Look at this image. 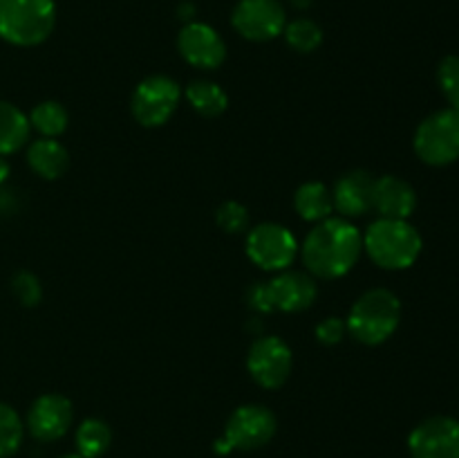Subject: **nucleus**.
Returning <instances> with one entry per match:
<instances>
[{
  "instance_id": "obj_20",
  "label": "nucleus",
  "mask_w": 459,
  "mask_h": 458,
  "mask_svg": "<svg viewBox=\"0 0 459 458\" xmlns=\"http://www.w3.org/2000/svg\"><path fill=\"white\" fill-rule=\"evenodd\" d=\"M193 110L202 117H220L229 108V94L218 84L206 79H195L184 90Z\"/></svg>"
},
{
  "instance_id": "obj_23",
  "label": "nucleus",
  "mask_w": 459,
  "mask_h": 458,
  "mask_svg": "<svg viewBox=\"0 0 459 458\" xmlns=\"http://www.w3.org/2000/svg\"><path fill=\"white\" fill-rule=\"evenodd\" d=\"M282 34H285L287 45L300 54L314 52L323 43V30L312 18H296V21L287 22Z\"/></svg>"
},
{
  "instance_id": "obj_1",
  "label": "nucleus",
  "mask_w": 459,
  "mask_h": 458,
  "mask_svg": "<svg viewBox=\"0 0 459 458\" xmlns=\"http://www.w3.org/2000/svg\"><path fill=\"white\" fill-rule=\"evenodd\" d=\"M363 251V233L348 218H330L316 223L305 236L300 259L316 278H341L357 265Z\"/></svg>"
},
{
  "instance_id": "obj_12",
  "label": "nucleus",
  "mask_w": 459,
  "mask_h": 458,
  "mask_svg": "<svg viewBox=\"0 0 459 458\" xmlns=\"http://www.w3.org/2000/svg\"><path fill=\"white\" fill-rule=\"evenodd\" d=\"M178 49L184 61L200 70H215L227 58L224 39L206 22L191 21L179 30Z\"/></svg>"
},
{
  "instance_id": "obj_34",
  "label": "nucleus",
  "mask_w": 459,
  "mask_h": 458,
  "mask_svg": "<svg viewBox=\"0 0 459 458\" xmlns=\"http://www.w3.org/2000/svg\"><path fill=\"white\" fill-rule=\"evenodd\" d=\"M61 458H83V456H79V454H67V456H61Z\"/></svg>"
},
{
  "instance_id": "obj_27",
  "label": "nucleus",
  "mask_w": 459,
  "mask_h": 458,
  "mask_svg": "<svg viewBox=\"0 0 459 458\" xmlns=\"http://www.w3.org/2000/svg\"><path fill=\"white\" fill-rule=\"evenodd\" d=\"M12 290L16 295V299L22 305H27V308H34L43 299V286H40L39 277L31 272H25V269L12 278Z\"/></svg>"
},
{
  "instance_id": "obj_29",
  "label": "nucleus",
  "mask_w": 459,
  "mask_h": 458,
  "mask_svg": "<svg viewBox=\"0 0 459 458\" xmlns=\"http://www.w3.org/2000/svg\"><path fill=\"white\" fill-rule=\"evenodd\" d=\"M247 305H249L254 313L258 314H272V301H269V292H267V283L258 281L247 290Z\"/></svg>"
},
{
  "instance_id": "obj_18",
  "label": "nucleus",
  "mask_w": 459,
  "mask_h": 458,
  "mask_svg": "<svg viewBox=\"0 0 459 458\" xmlns=\"http://www.w3.org/2000/svg\"><path fill=\"white\" fill-rule=\"evenodd\" d=\"M30 117L13 103L0 99V155L21 151L30 139Z\"/></svg>"
},
{
  "instance_id": "obj_22",
  "label": "nucleus",
  "mask_w": 459,
  "mask_h": 458,
  "mask_svg": "<svg viewBox=\"0 0 459 458\" xmlns=\"http://www.w3.org/2000/svg\"><path fill=\"white\" fill-rule=\"evenodd\" d=\"M67 124H70V115H67L65 106L58 101H40L30 112V126L39 130L43 137H58L65 133Z\"/></svg>"
},
{
  "instance_id": "obj_10",
  "label": "nucleus",
  "mask_w": 459,
  "mask_h": 458,
  "mask_svg": "<svg viewBox=\"0 0 459 458\" xmlns=\"http://www.w3.org/2000/svg\"><path fill=\"white\" fill-rule=\"evenodd\" d=\"M276 416L263 404H245L238 407L224 427V436L229 447L238 452H254L264 447L276 436Z\"/></svg>"
},
{
  "instance_id": "obj_33",
  "label": "nucleus",
  "mask_w": 459,
  "mask_h": 458,
  "mask_svg": "<svg viewBox=\"0 0 459 458\" xmlns=\"http://www.w3.org/2000/svg\"><path fill=\"white\" fill-rule=\"evenodd\" d=\"M312 3L314 0H291V4H294L296 9H307V7H312Z\"/></svg>"
},
{
  "instance_id": "obj_3",
  "label": "nucleus",
  "mask_w": 459,
  "mask_h": 458,
  "mask_svg": "<svg viewBox=\"0 0 459 458\" xmlns=\"http://www.w3.org/2000/svg\"><path fill=\"white\" fill-rule=\"evenodd\" d=\"M402 321V301L385 287H375L354 301L348 319V332L366 346H379L394 335Z\"/></svg>"
},
{
  "instance_id": "obj_13",
  "label": "nucleus",
  "mask_w": 459,
  "mask_h": 458,
  "mask_svg": "<svg viewBox=\"0 0 459 458\" xmlns=\"http://www.w3.org/2000/svg\"><path fill=\"white\" fill-rule=\"evenodd\" d=\"M72 425V402L61 393H45L34 400L27 413V429L40 443L63 438Z\"/></svg>"
},
{
  "instance_id": "obj_4",
  "label": "nucleus",
  "mask_w": 459,
  "mask_h": 458,
  "mask_svg": "<svg viewBox=\"0 0 459 458\" xmlns=\"http://www.w3.org/2000/svg\"><path fill=\"white\" fill-rule=\"evenodd\" d=\"M56 25L54 0H0V39L18 48H34Z\"/></svg>"
},
{
  "instance_id": "obj_30",
  "label": "nucleus",
  "mask_w": 459,
  "mask_h": 458,
  "mask_svg": "<svg viewBox=\"0 0 459 458\" xmlns=\"http://www.w3.org/2000/svg\"><path fill=\"white\" fill-rule=\"evenodd\" d=\"M12 209H13L12 191H3V189H0V211H12Z\"/></svg>"
},
{
  "instance_id": "obj_11",
  "label": "nucleus",
  "mask_w": 459,
  "mask_h": 458,
  "mask_svg": "<svg viewBox=\"0 0 459 458\" xmlns=\"http://www.w3.org/2000/svg\"><path fill=\"white\" fill-rule=\"evenodd\" d=\"M408 452L412 458H459V420L426 418L408 436Z\"/></svg>"
},
{
  "instance_id": "obj_14",
  "label": "nucleus",
  "mask_w": 459,
  "mask_h": 458,
  "mask_svg": "<svg viewBox=\"0 0 459 458\" xmlns=\"http://www.w3.org/2000/svg\"><path fill=\"white\" fill-rule=\"evenodd\" d=\"M269 301L273 313H303L312 308L316 301L318 287L312 274L296 272V269H282L281 274L267 281Z\"/></svg>"
},
{
  "instance_id": "obj_25",
  "label": "nucleus",
  "mask_w": 459,
  "mask_h": 458,
  "mask_svg": "<svg viewBox=\"0 0 459 458\" xmlns=\"http://www.w3.org/2000/svg\"><path fill=\"white\" fill-rule=\"evenodd\" d=\"M215 220H218V225L227 233H242L249 227V211H247V207L240 205V202L229 200L218 207Z\"/></svg>"
},
{
  "instance_id": "obj_17",
  "label": "nucleus",
  "mask_w": 459,
  "mask_h": 458,
  "mask_svg": "<svg viewBox=\"0 0 459 458\" xmlns=\"http://www.w3.org/2000/svg\"><path fill=\"white\" fill-rule=\"evenodd\" d=\"M27 164L43 180H58L70 166V153L56 139H36L27 148Z\"/></svg>"
},
{
  "instance_id": "obj_28",
  "label": "nucleus",
  "mask_w": 459,
  "mask_h": 458,
  "mask_svg": "<svg viewBox=\"0 0 459 458\" xmlns=\"http://www.w3.org/2000/svg\"><path fill=\"white\" fill-rule=\"evenodd\" d=\"M345 332H348V323H345V319L325 317L316 326V339L325 346H334L343 341Z\"/></svg>"
},
{
  "instance_id": "obj_19",
  "label": "nucleus",
  "mask_w": 459,
  "mask_h": 458,
  "mask_svg": "<svg viewBox=\"0 0 459 458\" xmlns=\"http://www.w3.org/2000/svg\"><path fill=\"white\" fill-rule=\"evenodd\" d=\"M294 209L307 223H321L334 211L332 191L323 182H305L294 193Z\"/></svg>"
},
{
  "instance_id": "obj_6",
  "label": "nucleus",
  "mask_w": 459,
  "mask_h": 458,
  "mask_svg": "<svg viewBox=\"0 0 459 458\" xmlns=\"http://www.w3.org/2000/svg\"><path fill=\"white\" fill-rule=\"evenodd\" d=\"M179 99H182V90L178 81L166 75H152L139 81L130 99V110L139 124L146 128H157L175 115Z\"/></svg>"
},
{
  "instance_id": "obj_2",
  "label": "nucleus",
  "mask_w": 459,
  "mask_h": 458,
  "mask_svg": "<svg viewBox=\"0 0 459 458\" xmlns=\"http://www.w3.org/2000/svg\"><path fill=\"white\" fill-rule=\"evenodd\" d=\"M420 232L408 220L379 218L363 233V250L381 269H406L421 254Z\"/></svg>"
},
{
  "instance_id": "obj_26",
  "label": "nucleus",
  "mask_w": 459,
  "mask_h": 458,
  "mask_svg": "<svg viewBox=\"0 0 459 458\" xmlns=\"http://www.w3.org/2000/svg\"><path fill=\"white\" fill-rule=\"evenodd\" d=\"M437 81L451 108L459 110V57H446L439 63Z\"/></svg>"
},
{
  "instance_id": "obj_5",
  "label": "nucleus",
  "mask_w": 459,
  "mask_h": 458,
  "mask_svg": "<svg viewBox=\"0 0 459 458\" xmlns=\"http://www.w3.org/2000/svg\"><path fill=\"white\" fill-rule=\"evenodd\" d=\"M415 153L430 166H446L459 160V110L444 108L420 124Z\"/></svg>"
},
{
  "instance_id": "obj_15",
  "label": "nucleus",
  "mask_w": 459,
  "mask_h": 458,
  "mask_svg": "<svg viewBox=\"0 0 459 458\" xmlns=\"http://www.w3.org/2000/svg\"><path fill=\"white\" fill-rule=\"evenodd\" d=\"M372 193H375V178L368 171L354 169L341 175L332 191V200L334 209L343 218H354L372 209Z\"/></svg>"
},
{
  "instance_id": "obj_31",
  "label": "nucleus",
  "mask_w": 459,
  "mask_h": 458,
  "mask_svg": "<svg viewBox=\"0 0 459 458\" xmlns=\"http://www.w3.org/2000/svg\"><path fill=\"white\" fill-rule=\"evenodd\" d=\"M7 178H9V162L0 155V184L7 182Z\"/></svg>"
},
{
  "instance_id": "obj_21",
  "label": "nucleus",
  "mask_w": 459,
  "mask_h": 458,
  "mask_svg": "<svg viewBox=\"0 0 459 458\" xmlns=\"http://www.w3.org/2000/svg\"><path fill=\"white\" fill-rule=\"evenodd\" d=\"M112 443V431L99 418H88L76 429V454L83 458H99L108 452Z\"/></svg>"
},
{
  "instance_id": "obj_7",
  "label": "nucleus",
  "mask_w": 459,
  "mask_h": 458,
  "mask_svg": "<svg viewBox=\"0 0 459 458\" xmlns=\"http://www.w3.org/2000/svg\"><path fill=\"white\" fill-rule=\"evenodd\" d=\"M300 247L294 233L278 223H263L247 236V256L264 272H282L294 265Z\"/></svg>"
},
{
  "instance_id": "obj_8",
  "label": "nucleus",
  "mask_w": 459,
  "mask_h": 458,
  "mask_svg": "<svg viewBox=\"0 0 459 458\" xmlns=\"http://www.w3.org/2000/svg\"><path fill=\"white\" fill-rule=\"evenodd\" d=\"M231 25L242 39L264 43L285 31L287 13L281 0H238L231 13Z\"/></svg>"
},
{
  "instance_id": "obj_16",
  "label": "nucleus",
  "mask_w": 459,
  "mask_h": 458,
  "mask_svg": "<svg viewBox=\"0 0 459 458\" xmlns=\"http://www.w3.org/2000/svg\"><path fill=\"white\" fill-rule=\"evenodd\" d=\"M417 207V193L406 180L397 175H381L375 180L372 209L379 211L381 218L408 220Z\"/></svg>"
},
{
  "instance_id": "obj_24",
  "label": "nucleus",
  "mask_w": 459,
  "mask_h": 458,
  "mask_svg": "<svg viewBox=\"0 0 459 458\" xmlns=\"http://www.w3.org/2000/svg\"><path fill=\"white\" fill-rule=\"evenodd\" d=\"M22 420L9 404L0 402V458H9L22 443Z\"/></svg>"
},
{
  "instance_id": "obj_32",
  "label": "nucleus",
  "mask_w": 459,
  "mask_h": 458,
  "mask_svg": "<svg viewBox=\"0 0 459 458\" xmlns=\"http://www.w3.org/2000/svg\"><path fill=\"white\" fill-rule=\"evenodd\" d=\"M179 16H182L186 22H191L193 16H195V7H193V4H188V3H184L182 13H179Z\"/></svg>"
},
{
  "instance_id": "obj_9",
  "label": "nucleus",
  "mask_w": 459,
  "mask_h": 458,
  "mask_svg": "<svg viewBox=\"0 0 459 458\" xmlns=\"http://www.w3.org/2000/svg\"><path fill=\"white\" fill-rule=\"evenodd\" d=\"M291 348L276 335H260L247 353V368L263 389H281L291 375Z\"/></svg>"
}]
</instances>
